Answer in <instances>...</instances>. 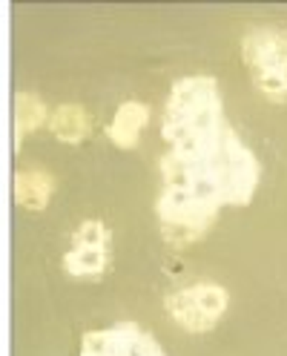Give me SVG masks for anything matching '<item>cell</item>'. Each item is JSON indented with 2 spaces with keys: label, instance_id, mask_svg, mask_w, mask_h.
<instances>
[{
  "label": "cell",
  "instance_id": "6da1fadb",
  "mask_svg": "<svg viewBox=\"0 0 287 356\" xmlns=\"http://www.w3.org/2000/svg\"><path fill=\"white\" fill-rule=\"evenodd\" d=\"M161 138L167 152L158 159V227L172 248H187L210 233L224 207L253 202L261 167L227 121L222 89L210 75H187L172 83Z\"/></svg>",
  "mask_w": 287,
  "mask_h": 356
},
{
  "label": "cell",
  "instance_id": "7a4b0ae2",
  "mask_svg": "<svg viewBox=\"0 0 287 356\" xmlns=\"http://www.w3.org/2000/svg\"><path fill=\"white\" fill-rule=\"evenodd\" d=\"M241 60H245L259 92L273 101H287V32L273 26H253L241 38Z\"/></svg>",
  "mask_w": 287,
  "mask_h": 356
},
{
  "label": "cell",
  "instance_id": "3957f363",
  "mask_svg": "<svg viewBox=\"0 0 287 356\" xmlns=\"http://www.w3.org/2000/svg\"><path fill=\"white\" fill-rule=\"evenodd\" d=\"M230 307V293L215 282H198L164 299L170 319L187 333H207Z\"/></svg>",
  "mask_w": 287,
  "mask_h": 356
},
{
  "label": "cell",
  "instance_id": "277c9868",
  "mask_svg": "<svg viewBox=\"0 0 287 356\" xmlns=\"http://www.w3.org/2000/svg\"><path fill=\"white\" fill-rule=\"evenodd\" d=\"M81 356H167L152 333L136 322H118L104 330H90L81 339Z\"/></svg>",
  "mask_w": 287,
  "mask_h": 356
},
{
  "label": "cell",
  "instance_id": "5b68a950",
  "mask_svg": "<svg viewBox=\"0 0 287 356\" xmlns=\"http://www.w3.org/2000/svg\"><path fill=\"white\" fill-rule=\"evenodd\" d=\"M147 124H149V106L141 101H124L113 124H109V141L118 149H136Z\"/></svg>",
  "mask_w": 287,
  "mask_h": 356
},
{
  "label": "cell",
  "instance_id": "8992f818",
  "mask_svg": "<svg viewBox=\"0 0 287 356\" xmlns=\"http://www.w3.org/2000/svg\"><path fill=\"white\" fill-rule=\"evenodd\" d=\"M52 193H55V181H52L49 172L26 170V172L15 175V198H17V204L32 210V213L47 207L52 202Z\"/></svg>",
  "mask_w": 287,
  "mask_h": 356
},
{
  "label": "cell",
  "instance_id": "52a82bcc",
  "mask_svg": "<svg viewBox=\"0 0 287 356\" xmlns=\"http://www.w3.org/2000/svg\"><path fill=\"white\" fill-rule=\"evenodd\" d=\"M49 129L60 144H81L90 136V115L78 104H60L55 113L49 115Z\"/></svg>",
  "mask_w": 287,
  "mask_h": 356
},
{
  "label": "cell",
  "instance_id": "ba28073f",
  "mask_svg": "<svg viewBox=\"0 0 287 356\" xmlns=\"http://www.w3.org/2000/svg\"><path fill=\"white\" fill-rule=\"evenodd\" d=\"M47 104H43L35 92H20L15 98V132L17 141H24L26 136H32L35 129H40L47 124Z\"/></svg>",
  "mask_w": 287,
  "mask_h": 356
},
{
  "label": "cell",
  "instance_id": "9c48e42d",
  "mask_svg": "<svg viewBox=\"0 0 287 356\" xmlns=\"http://www.w3.org/2000/svg\"><path fill=\"white\" fill-rule=\"evenodd\" d=\"M63 270L78 279H95L106 270V250L95 248H72L63 256Z\"/></svg>",
  "mask_w": 287,
  "mask_h": 356
},
{
  "label": "cell",
  "instance_id": "30bf717a",
  "mask_svg": "<svg viewBox=\"0 0 287 356\" xmlns=\"http://www.w3.org/2000/svg\"><path fill=\"white\" fill-rule=\"evenodd\" d=\"M75 248H95V250H106V241H109V230L104 221L98 218H90L83 221V225H78L75 230Z\"/></svg>",
  "mask_w": 287,
  "mask_h": 356
}]
</instances>
